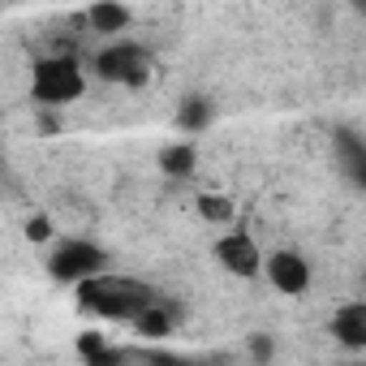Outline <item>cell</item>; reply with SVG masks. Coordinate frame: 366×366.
Segmentation results:
<instances>
[{
    "mask_svg": "<svg viewBox=\"0 0 366 366\" xmlns=\"http://www.w3.org/2000/svg\"><path fill=\"white\" fill-rule=\"evenodd\" d=\"M74 293H78V306H82L86 315L108 319V323H134V315L155 302V293H151L142 280L112 276V272H95V276L78 280Z\"/></svg>",
    "mask_w": 366,
    "mask_h": 366,
    "instance_id": "obj_1",
    "label": "cell"
},
{
    "mask_svg": "<svg viewBox=\"0 0 366 366\" xmlns=\"http://www.w3.org/2000/svg\"><path fill=\"white\" fill-rule=\"evenodd\" d=\"M82 91H86V78L74 56H44L35 65V104L65 108V104L82 99Z\"/></svg>",
    "mask_w": 366,
    "mask_h": 366,
    "instance_id": "obj_2",
    "label": "cell"
},
{
    "mask_svg": "<svg viewBox=\"0 0 366 366\" xmlns=\"http://www.w3.org/2000/svg\"><path fill=\"white\" fill-rule=\"evenodd\" d=\"M104 263H108V254H104L95 242L74 237V242H61V246L52 250V259H48V276L61 280V285H78V280L104 272Z\"/></svg>",
    "mask_w": 366,
    "mask_h": 366,
    "instance_id": "obj_3",
    "label": "cell"
},
{
    "mask_svg": "<svg viewBox=\"0 0 366 366\" xmlns=\"http://www.w3.org/2000/svg\"><path fill=\"white\" fill-rule=\"evenodd\" d=\"M95 74L104 82H125V86H142L147 82V52L138 44H112L95 56Z\"/></svg>",
    "mask_w": 366,
    "mask_h": 366,
    "instance_id": "obj_4",
    "label": "cell"
},
{
    "mask_svg": "<svg viewBox=\"0 0 366 366\" xmlns=\"http://www.w3.org/2000/svg\"><path fill=\"white\" fill-rule=\"evenodd\" d=\"M263 276H267V285H272L276 293H285V297H297V293L310 289V263H306L297 250H272V254L263 259Z\"/></svg>",
    "mask_w": 366,
    "mask_h": 366,
    "instance_id": "obj_5",
    "label": "cell"
},
{
    "mask_svg": "<svg viewBox=\"0 0 366 366\" xmlns=\"http://www.w3.org/2000/svg\"><path fill=\"white\" fill-rule=\"evenodd\" d=\"M216 263L229 272V276H242V280H250V276H259L263 272V250L254 246V237H246V233H224L220 242H216Z\"/></svg>",
    "mask_w": 366,
    "mask_h": 366,
    "instance_id": "obj_6",
    "label": "cell"
},
{
    "mask_svg": "<svg viewBox=\"0 0 366 366\" xmlns=\"http://www.w3.org/2000/svg\"><path fill=\"white\" fill-rule=\"evenodd\" d=\"M345 349H366V302H349L332 315V327H327Z\"/></svg>",
    "mask_w": 366,
    "mask_h": 366,
    "instance_id": "obj_7",
    "label": "cell"
},
{
    "mask_svg": "<svg viewBox=\"0 0 366 366\" xmlns=\"http://www.w3.org/2000/svg\"><path fill=\"white\" fill-rule=\"evenodd\" d=\"M86 22H91L99 35H121V31L129 26V9L121 5V0H95L91 14H86Z\"/></svg>",
    "mask_w": 366,
    "mask_h": 366,
    "instance_id": "obj_8",
    "label": "cell"
},
{
    "mask_svg": "<svg viewBox=\"0 0 366 366\" xmlns=\"http://www.w3.org/2000/svg\"><path fill=\"white\" fill-rule=\"evenodd\" d=\"M134 332L147 336V340H164V336H172V310L159 306V302L142 306V310L134 315Z\"/></svg>",
    "mask_w": 366,
    "mask_h": 366,
    "instance_id": "obj_9",
    "label": "cell"
},
{
    "mask_svg": "<svg viewBox=\"0 0 366 366\" xmlns=\"http://www.w3.org/2000/svg\"><path fill=\"white\" fill-rule=\"evenodd\" d=\"M212 117H216V108H212V99H207V95H186V99H181V108H177V125L186 129V134L207 129V125H212Z\"/></svg>",
    "mask_w": 366,
    "mask_h": 366,
    "instance_id": "obj_10",
    "label": "cell"
},
{
    "mask_svg": "<svg viewBox=\"0 0 366 366\" xmlns=\"http://www.w3.org/2000/svg\"><path fill=\"white\" fill-rule=\"evenodd\" d=\"M78 357L91 362V366H112V362H121L125 353H117V349L104 340V332H82V336H78Z\"/></svg>",
    "mask_w": 366,
    "mask_h": 366,
    "instance_id": "obj_11",
    "label": "cell"
},
{
    "mask_svg": "<svg viewBox=\"0 0 366 366\" xmlns=\"http://www.w3.org/2000/svg\"><path fill=\"white\" fill-rule=\"evenodd\" d=\"M194 164H199V151H194L190 142H177V147H164V151H159V168H164L168 177H190Z\"/></svg>",
    "mask_w": 366,
    "mask_h": 366,
    "instance_id": "obj_12",
    "label": "cell"
},
{
    "mask_svg": "<svg viewBox=\"0 0 366 366\" xmlns=\"http://www.w3.org/2000/svg\"><path fill=\"white\" fill-rule=\"evenodd\" d=\"M199 216L203 220H233V203L224 199V194H199Z\"/></svg>",
    "mask_w": 366,
    "mask_h": 366,
    "instance_id": "obj_13",
    "label": "cell"
},
{
    "mask_svg": "<svg viewBox=\"0 0 366 366\" xmlns=\"http://www.w3.org/2000/svg\"><path fill=\"white\" fill-rule=\"evenodd\" d=\"M52 233H56V229H52L48 216H31V220H26V237H31V242H52Z\"/></svg>",
    "mask_w": 366,
    "mask_h": 366,
    "instance_id": "obj_14",
    "label": "cell"
},
{
    "mask_svg": "<svg viewBox=\"0 0 366 366\" xmlns=\"http://www.w3.org/2000/svg\"><path fill=\"white\" fill-rule=\"evenodd\" d=\"M250 353H254V357H272V353H276V345H272L267 336H250Z\"/></svg>",
    "mask_w": 366,
    "mask_h": 366,
    "instance_id": "obj_15",
    "label": "cell"
},
{
    "mask_svg": "<svg viewBox=\"0 0 366 366\" xmlns=\"http://www.w3.org/2000/svg\"><path fill=\"white\" fill-rule=\"evenodd\" d=\"M353 5H357V9H362V14H366V0H353Z\"/></svg>",
    "mask_w": 366,
    "mask_h": 366,
    "instance_id": "obj_16",
    "label": "cell"
}]
</instances>
